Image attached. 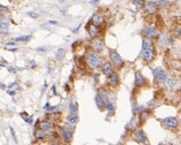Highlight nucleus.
Instances as JSON below:
<instances>
[{
	"instance_id": "obj_39",
	"label": "nucleus",
	"mask_w": 181,
	"mask_h": 145,
	"mask_svg": "<svg viewBox=\"0 0 181 145\" xmlns=\"http://www.w3.org/2000/svg\"><path fill=\"white\" fill-rule=\"evenodd\" d=\"M14 85H15V83H10L8 86H9V88H12V86H14Z\"/></svg>"
},
{
	"instance_id": "obj_24",
	"label": "nucleus",
	"mask_w": 181,
	"mask_h": 145,
	"mask_svg": "<svg viewBox=\"0 0 181 145\" xmlns=\"http://www.w3.org/2000/svg\"><path fill=\"white\" fill-rule=\"evenodd\" d=\"M105 108H106L110 113H113V112H114V105H113V103L107 101V103L105 104Z\"/></svg>"
},
{
	"instance_id": "obj_31",
	"label": "nucleus",
	"mask_w": 181,
	"mask_h": 145,
	"mask_svg": "<svg viewBox=\"0 0 181 145\" xmlns=\"http://www.w3.org/2000/svg\"><path fill=\"white\" fill-rule=\"evenodd\" d=\"M5 12H7V7H3L0 5V13H5Z\"/></svg>"
},
{
	"instance_id": "obj_11",
	"label": "nucleus",
	"mask_w": 181,
	"mask_h": 145,
	"mask_svg": "<svg viewBox=\"0 0 181 145\" xmlns=\"http://www.w3.org/2000/svg\"><path fill=\"white\" fill-rule=\"evenodd\" d=\"M120 82V77H119V74L115 73V71H112L110 75H108V83L110 85H113V86H117Z\"/></svg>"
},
{
	"instance_id": "obj_34",
	"label": "nucleus",
	"mask_w": 181,
	"mask_h": 145,
	"mask_svg": "<svg viewBox=\"0 0 181 145\" xmlns=\"http://www.w3.org/2000/svg\"><path fill=\"white\" fill-rule=\"evenodd\" d=\"M47 24H58V22H57V21L51 20V21H49V22H47Z\"/></svg>"
},
{
	"instance_id": "obj_29",
	"label": "nucleus",
	"mask_w": 181,
	"mask_h": 145,
	"mask_svg": "<svg viewBox=\"0 0 181 145\" xmlns=\"http://www.w3.org/2000/svg\"><path fill=\"white\" fill-rule=\"evenodd\" d=\"M10 133H12V136H13V138H14V142L16 143L17 140H16V136H15V133H14V129H13V128H10Z\"/></svg>"
},
{
	"instance_id": "obj_4",
	"label": "nucleus",
	"mask_w": 181,
	"mask_h": 145,
	"mask_svg": "<svg viewBox=\"0 0 181 145\" xmlns=\"http://www.w3.org/2000/svg\"><path fill=\"white\" fill-rule=\"evenodd\" d=\"M60 136L62 138V141L65 143H71L72 140H73V136H74V130L71 129V128H67V127H62L60 128Z\"/></svg>"
},
{
	"instance_id": "obj_22",
	"label": "nucleus",
	"mask_w": 181,
	"mask_h": 145,
	"mask_svg": "<svg viewBox=\"0 0 181 145\" xmlns=\"http://www.w3.org/2000/svg\"><path fill=\"white\" fill-rule=\"evenodd\" d=\"M30 39H31V36H30V35H25V36L16 37L14 40H15V42H27V40H30Z\"/></svg>"
},
{
	"instance_id": "obj_9",
	"label": "nucleus",
	"mask_w": 181,
	"mask_h": 145,
	"mask_svg": "<svg viewBox=\"0 0 181 145\" xmlns=\"http://www.w3.org/2000/svg\"><path fill=\"white\" fill-rule=\"evenodd\" d=\"M87 29H88V31H89V33H90V36L92 38L93 37H97L101 32L100 27L99 25H96V24H88L87 25Z\"/></svg>"
},
{
	"instance_id": "obj_32",
	"label": "nucleus",
	"mask_w": 181,
	"mask_h": 145,
	"mask_svg": "<svg viewBox=\"0 0 181 145\" xmlns=\"http://www.w3.org/2000/svg\"><path fill=\"white\" fill-rule=\"evenodd\" d=\"M24 121L28 122V123H30V125L32 123V119H31V118H24Z\"/></svg>"
},
{
	"instance_id": "obj_33",
	"label": "nucleus",
	"mask_w": 181,
	"mask_h": 145,
	"mask_svg": "<svg viewBox=\"0 0 181 145\" xmlns=\"http://www.w3.org/2000/svg\"><path fill=\"white\" fill-rule=\"evenodd\" d=\"M37 51H40V52H46V51H47V48H46V47H38V48H37Z\"/></svg>"
},
{
	"instance_id": "obj_13",
	"label": "nucleus",
	"mask_w": 181,
	"mask_h": 145,
	"mask_svg": "<svg viewBox=\"0 0 181 145\" xmlns=\"http://www.w3.org/2000/svg\"><path fill=\"white\" fill-rule=\"evenodd\" d=\"M112 71H113V65H112L111 61H106V62H104L101 65V73L104 75H107L108 76Z\"/></svg>"
},
{
	"instance_id": "obj_36",
	"label": "nucleus",
	"mask_w": 181,
	"mask_h": 145,
	"mask_svg": "<svg viewBox=\"0 0 181 145\" xmlns=\"http://www.w3.org/2000/svg\"><path fill=\"white\" fill-rule=\"evenodd\" d=\"M46 86H47V83L45 82V83H44V86H43V89H42V90H43V91H45V89H46Z\"/></svg>"
},
{
	"instance_id": "obj_21",
	"label": "nucleus",
	"mask_w": 181,
	"mask_h": 145,
	"mask_svg": "<svg viewBox=\"0 0 181 145\" xmlns=\"http://www.w3.org/2000/svg\"><path fill=\"white\" fill-rule=\"evenodd\" d=\"M52 127V123L51 122H49V121H43V122H40L39 123V129H42V130H49L50 128Z\"/></svg>"
},
{
	"instance_id": "obj_1",
	"label": "nucleus",
	"mask_w": 181,
	"mask_h": 145,
	"mask_svg": "<svg viewBox=\"0 0 181 145\" xmlns=\"http://www.w3.org/2000/svg\"><path fill=\"white\" fill-rule=\"evenodd\" d=\"M141 58L147 61L150 62L154 60L155 58V45L151 40V38L144 37L142 40V51H141Z\"/></svg>"
},
{
	"instance_id": "obj_42",
	"label": "nucleus",
	"mask_w": 181,
	"mask_h": 145,
	"mask_svg": "<svg viewBox=\"0 0 181 145\" xmlns=\"http://www.w3.org/2000/svg\"><path fill=\"white\" fill-rule=\"evenodd\" d=\"M58 1H59V2H65L66 0H58Z\"/></svg>"
},
{
	"instance_id": "obj_5",
	"label": "nucleus",
	"mask_w": 181,
	"mask_h": 145,
	"mask_svg": "<svg viewBox=\"0 0 181 145\" xmlns=\"http://www.w3.org/2000/svg\"><path fill=\"white\" fill-rule=\"evenodd\" d=\"M152 73H154V78L156 83H164L167 80V73L160 68H155Z\"/></svg>"
},
{
	"instance_id": "obj_37",
	"label": "nucleus",
	"mask_w": 181,
	"mask_h": 145,
	"mask_svg": "<svg viewBox=\"0 0 181 145\" xmlns=\"http://www.w3.org/2000/svg\"><path fill=\"white\" fill-rule=\"evenodd\" d=\"M52 91H53V95H57V92H56V86H54V85L52 86Z\"/></svg>"
},
{
	"instance_id": "obj_19",
	"label": "nucleus",
	"mask_w": 181,
	"mask_h": 145,
	"mask_svg": "<svg viewBox=\"0 0 181 145\" xmlns=\"http://www.w3.org/2000/svg\"><path fill=\"white\" fill-rule=\"evenodd\" d=\"M68 110H69V114H77V103L72 101L68 106Z\"/></svg>"
},
{
	"instance_id": "obj_7",
	"label": "nucleus",
	"mask_w": 181,
	"mask_h": 145,
	"mask_svg": "<svg viewBox=\"0 0 181 145\" xmlns=\"http://www.w3.org/2000/svg\"><path fill=\"white\" fill-rule=\"evenodd\" d=\"M135 85L137 88H142V86H145L147 85V78L140 71H136L135 73Z\"/></svg>"
},
{
	"instance_id": "obj_16",
	"label": "nucleus",
	"mask_w": 181,
	"mask_h": 145,
	"mask_svg": "<svg viewBox=\"0 0 181 145\" xmlns=\"http://www.w3.org/2000/svg\"><path fill=\"white\" fill-rule=\"evenodd\" d=\"M95 104H96V106H97L98 108H103V107L105 106V100L101 98V96H100L99 93H97V95L95 96Z\"/></svg>"
},
{
	"instance_id": "obj_30",
	"label": "nucleus",
	"mask_w": 181,
	"mask_h": 145,
	"mask_svg": "<svg viewBox=\"0 0 181 145\" xmlns=\"http://www.w3.org/2000/svg\"><path fill=\"white\" fill-rule=\"evenodd\" d=\"M27 14H28V15H29V16H31V17H35V18H36V17H37V16H38V15H37V14H36V13H31V12H28V13H27Z\"/></svg>"
},
{
	"instance_id": "obj_2",
	"label": "nucleus",
	"mask_w": 181,
	"mask_h": 145,
	"mask_svg": "<svg viewBox=\"0 0 181 145\" xmlns=\"http://www.w3.org/2000/svg\"><path fill=\"white\" fill-rule=\"evenodd\" d=\"M87 63L91 69H96L100 66V57L98 55V52L91 50L87 53Z\"/></svg>"
},
{
	"instance_id": "obj_15",
	"label": "nucleus",
	"mask_w": 181,
	"mask_h": 145,
	"mask_svg": "<svg viewBox=\"0 0 181 145\" xmlns=\"http://www.w3.org/2000/svg\"><path fill=\"white\" fill-rule=\"evenodd\" d=\"M91 23L92 24H96V25H100V24H103L104 23V17H103V15L101 14H99V13H95L93 15H92V17H91Z\"/></svg>"
},
{
	"instance_id": "obj_27",
	"label": "nucleus",
	"mask_w": 181,
	"mask_h": 145,
	"mask_svg": "<svg viewBox=\"0 0 181 145\" xmlns=\"http://www.w3.org/2000/svg\"><path fill=\"white\" fill-rule=\"evenodd\" d=\"M167 81V85L170 86V88H173V86H176L177 84H178V82L174 80V78H170V80H166Z\"/></svg>"
},
{
	"instance_id": "obj_28",
	"label": "nucleus",
	"mask_w": 181,
	"mask_h": 145,
	"mask_svg": "<svg viewBox=\"0 0 181 145\" xmlns=\"http://www.w3.org/2000/svg\"><path fill=\"white\" fill-rule=\"evenodd\" d=\"M99 95L101 96V98H103L104 100H107V99H108V97H110V96H108V92H107L106 90H101V91L99 92Z\"/></svg>"
},
{
	"instance_id": "obj_10",
	"label": "nucleus",
	"mask_w": 181,
	"mask_h": 145,
	"mask_svg": "<svg viewBox=\"0 0 181 145\" xmlns=\"http://www.w3.org/2000/svg\"><path fill=\"white\" fill-rule=\"evenodd\" d=\"M144 7H145V9H147V12L149 14H156L158 12V6L155 2H152V1L144 2Z\"/></svg>"
},
{
	"instance_id": "obj_12",
	"label": "nucleus",
	"mask_w": 181,
	"mask_h": 145,
	"mask_svg": "<svg viewBox=\"0 0 181 145\" xmlns=\"http://www.w3.org/2000/svg\"><path fill=\"white\" fill-rule=\"evenodd\" d=\"M164 123H165V126H166L167 128H170V129H174V128L178 127V120H177L176 118H173V116L166 118V119L164 120Z\"/></svg>"
},
{
	"instance_id": "obj_20",
	"label": "nucleus",
	"mask_w": 181,
	"mask_h": 145,
	"mask_svg": "<svg viewBox=\"0 0 181 145\" xmlns=\"http://www.w3.org/2000/svg\"><path fill=\"white\" fill-rule=\"evenodd\" d=\"M65 53H66V50H65L64 47H59V48L57 50V52H56V58H57L58 60H61V59L64 58Z\"/></svg>"
},
{
	"instance_id": "obj_41",
	"label": "nucleus",
	"mask_w": 181,
	"mask_h": 145,
	"mask_svg": "<svg viewBox=\"0 0 181 145\" xmlns=\"http://www.w3.org/2000/svg\"><path fill=\"white\" fill-rule=\"evenodd\" d=\"M3 88H5V86H3V84H1V83H0V89H3Z\"/></svg>"
},
{
	"instance_id": "obj_38",
	"label": "nucleus",
	"mask_w": 181,
	"mask_h": 145,
	"mask_svg": "<svg viewBox=\"0 0 181 145\" xmlns=\"http://www.w3.org/2000/svg\"><path fill=\"white\" fill-rule=\"evenodd\" d=\"M8 95H10V96H14V95H15V92H14V91H8Z\"/></svg>"
},
{
	"instance_id": "obj_18",
	"label": "nucleus",
	"mask_w": 181,
	"mask_h": 145,
	"mask_svg": "<svg viewBox=\"0 0 181 145\" xmlns=\"http://www.w3.org/2000/svg\"><path fill=\"white\" fill-rule=\"evenodd\" d=\"M149 118H150V112H148V111H143V112L140 113L138 121H140V123H144Z\"/></svg>"
},
{
	"instance_id": "obj_8",
	"label": "nucleus",
	"mask_w": 181,
	"mask_h": 145,
	"mask_svg": "<svg viewBox=\"0 0 181 145\" xmlns=\"http://www.w3.org/2000/svg\"><path fill=\"white\" fill-rule=\"evenodd\" d=\"M143 35L148 38H157L158 37V31L154 27H147L143 30Z\"/></svg>"
},
{
	"instance_id": "obj_35",
	"label": "nucleus",
	"mask_w": 181,
	"mask_h": 145,
	"mask_svg": "<svg viewBox=\"0 0 181 145\" xmlns=\"http://www.w3.org/2000/svg\"><path fill=\"white\" fill-rule=\"evenodd\" d=\"M177 33H178V35L181 37V27H179V28L177 29Z\"/></svg>"
},
{
	"instance_id": "obj_23",
	"label": "nucleus",
	"mask_w": 181,
	"mask_h": 145,
	"mask_svg": "<svg viewBox=\"0 0 181 145\" xmlns=\"http://www.w3.org/2000/svg\"><path fill=\"white\" fill-rule=\"evenodd\" d=\"M35 137H36V140H37V141H40V140H43V138L45 137V133H44V130H42V129L37 130V131H36V135H35Z\"/></svg>"
},
{
	"instance_id": "obj_40",
	"label": "nucleus",
	"mask_w": 181,
	"mask_h": 145,
	"mask_svg": "<svg viewBox=\"0 0 181 145\" xmlns=\"http://www.w3.org/2000/svg\"><path fill=\"white\" fill-rule=\"evenodd\" d=\"M97 1H99V0H91V3H96Z\"/></svg>"
},
{
	"instance_id": "obj_25",
	"label": "nucleus",
	"mask_w": 181,
	"mask_h": 145,
	"mask_svg": "<svg viewBox=\"0 0 181 145\" xmlns=\"http://www.w3.org/2000/svg\"><path fill=\"white\" fill-rule=\"evenodd\" d=\"M132 2H133L136 7H138V8L144 7V0H132Z\"/></svg>"
},
{
	"instance_id": "obj_26",
	"label": "nucleus",
	"mask_w": 181,
	"mask_h": 145,
	"mask_svg": "<svg viewBox=\"0 0 181 145\" xmlns=\"http://www.w3.org/2000/svg\"><path fill=\"white\" fill-rule=\"evenodd\" d=\"M155 3H156L158 7H165V6L169 5V1H166V0H158V1H156Z\"/></svg>"
},
{
	"instance_id": "obj_6",
	"label": "nucleus",
	"mask_w": 181,
	"mask_h": 145,
	"mask_svg": "<svg viewBox=\"0 0 181 145\" xmlns=\"http://www.w3.org/2000/svg\"><path fill=\"white\" fill-rule=\"evenodd\" d=\"M104 46H105L104 40H103L100 37H93V38L91 39V43H90L91 50H93V51H96V52H100V51L104 50Z\"/></svg>"
},
{
	"instance_id": "obj_14",
	"label": "nucleus",
	"mask_w": 181,
	"mask_h": 145,
	"mask_svg": "<svg viewBox=\"0 0 181 145\" xmlns=\"http://www.w3.org/2000/svg\"><path fill=\"white\" fill-rule=\"evenodd\" d=\"M134 136L137 138L138 142H141V143H148V137H147V135L144 134V131H143L142 129H137V130H135Z\"/></svg>"
},
{
	"instance_id": "obj_17",
	"label": "nucleus",
	"mask_w": 181,
	"mask_h": 145,
	"mask_svg": "<svg viewBox=\"0 0 181 145\" xmlns=\"http://www.w3.org/2000/svg\"><path fill=\"white\" fill-rule=\"evenodd\" d=\"M66 120H67V122H68L69 125H72V126H75V125L79 122L77 114H69V115H67Z\"/></svg>"
},
{
	"instance_id": "obj_3",
	"label": "nucleus",
	"mask_w": 181,
	"mask_h": 145,
	"mask_svg": "<svg viewBox=\"0 0 181 145\" xmlns=\"http://www.w3.org/2000/svg\"><path fill=\"white\" fill-rule=\"evenodd\" d=\"M110 61L112 62V65L117 68H122L125 66V61L123 59L120 57V54L115 51H110Z\"/></svg>"
}]
</instances>
